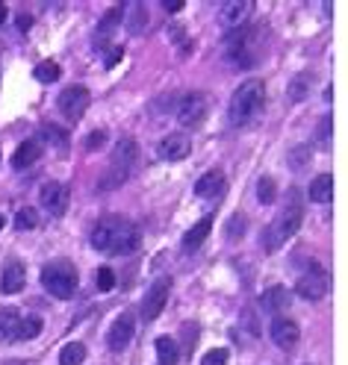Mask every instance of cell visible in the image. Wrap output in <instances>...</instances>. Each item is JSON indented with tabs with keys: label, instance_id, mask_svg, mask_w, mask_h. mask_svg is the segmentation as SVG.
<instances>
[{
	"label": "cell",
	"instance_id": "cell-1",
	"mask_svg": "<svg viewBox=\"0 0 348 365\" xmlns=\"http://www.w3.org/2000/svg\"><path fill=\"white\" fill-rule=\"evenodd\" d=\"M139 242H142L139 227L133 221L121 218V215H107V218H101L92 230V247L101 254H112V256L133 254Z\"/></svg>",
	"mask_w": 348,
	"mask_h": 365
},
{
	"label": "cell",
	"instance_id": "cell-2",
	"mask_svg": "<svg viewBox=\"0 0 348 365\" xmlns=\"http://www.w3.org/2000/svg\"><path fill=\"white\" fill-rule=\"evenodd\" d=\"M263 104H266V86H263V80H245L234 92V97H230V109H227L230 124L234 127L251 124L263 112Z\"/></svg>",
	"mask_w": 348,
	"mask_h": 365
},
{
	"label": "cell",
	"instance_id": "cell-3",
	"mask_svg": "<svg viewBox=\"0 0 348 365\" xmlns=\"http://www.w3.org/2000/svg\"><path fill=\"white\" fill-rule=\"evenodd\" d=\"M42 286L59 301H71L77 292V268L71 262H51L42 268Z\"/></svg>",
	"mask_w": 348,
	"mask_h": 365
},
{
	"label": "cell",
	"instance_id": "cell-4",
	"mask_svg": "<svg viewBox=\"0 0 348 365\" xmlns=\"http://www.w3.org/2000/svg\"><path fill=\"white\" fill-rule=\"evenodd\" d=\"M301 218H304V209L292 197V204L280 212L277 218H275V224L269 227V236H266V247H269V251H277V247L284 245L287 239H292L298 233V227H301Z\"/></svg>",
	"mask_w": 348,
	"mask_h": 365
},
{
	"label": "cell",
	"instance_id": "cell-5",
	"mask_svg": "<svg viewBox=\"0 0 348 365\" xmlns=\"http://www.w3.org/2000/svg\"><path fill=\"white\" fill-rule=\"evenodd\" d=\"M328 286H330V277L319 262H310V268L295 280V292H298V297H304V301H319V297H325Z\"/></svg>",
	"mask_w": 348,
	"mask_h": 365
},
{
	"label": "cell",
	"instance_id": "cell-6",
	"mask_svg": "<svg viewBox=\"0 0 348 365\" xmlns=\"http://www.w3.org/2000/svg\"><path fill=\"white\" fill-rule=\"evenodd\" d=\"M89 104H92V94H89L86 86H68L56 97V106L62 112V118H68V121H80L83 115H86Z\"/></svg>",
	"mask_w": 348,
	"mask_h": 365
},
{
	"label": "cell",
	"instance_id": "cell-7",
	"mask_svg": "<svg viewBox=\"0 0 348 365\" xmlns=\"http://www.w3.org/2000/svg\"><path fill=\"white\" fill-rule=\"evenodd\" d=\"M169 292H172V277L154 280L151 289H148L145 297H142V318L145 321L160 318V312L165 309V304H169Z\"/></svg>",
	"mask_w": 348,
	"mask_h": 365
},
{
	"label": "cell",
	"instance_id": "cell-8",
	"mask_svg": "<svg viewBox=\"0 0 348 365\" xmlns=\"http://www.w3.org/2000/svg\"><path fill=\"white\" fill-rule=\"evenodd\" d=\"M207 112H210V97L204 92H192V94H186L184 101H180L177 121L184 124V127H198V124L207 118Z\"/></svg>",
	"mask_w": 348,
	"mask_h": 365
},
{
	"label": "cell",
	"instance_id": "cell-9",
	"mask_svg": "<svg viewBox=\"0 0 348 365\" xmlns=\"http://www.w3.org/2000/svg\"><path fill=\"white\" fill-rule=\"evenodd\" d=\"M68 201H71L68 186H62V182H56V180H47L44 186L39 189V204L51 212L54 218L65 215V209H68Z\"/></svg>",
	"mask_w": 348,
	"mask_h": 365
},
{
	"label": "cell",
	"instance_id": "cell-10",
	"mask_svg": "<svg viewBox=\"0 0 348 365\" xmlns=\"http://www.w3.org/2000/svg\"><path fill=\"white\" fill-rule=\"evenodd\" d=\"M251 9H254L251 0H227V4L219 6V24L224 30H239L251 15Z\"/></svg>",
	"mask_w": 348,
	"mask_h": 365
},
{
	"label": "cell",
	"instance_id": "cell-11",
	"mask_svg": "<svg viewBox=\"0 0 348 365\" xmlns=\"http://www.w3.org/2000/svg\"><path fill=\"white\" fill-rule=\"evenodd\" d=\"M189 151H192V142H189V136H184V132H172V136H165V139L157 144V156L165 159V162L186 159Z\"/></svg>",
	"mask_w": 348,
	"mask_h": 365
},
{
	"label": "cell",
	"instance_id": "cell-12",
	"mask_svg": "<svg viewBox=\"0 0 348 365\" xmlns=\"http://www.w3.org/2000/svg\"><path fill=\"white\" fill-rule=\"evenodd\" d=\"M301 339V330L292 318H275L272 321V342L280 347V351H292Z\"/></svg>",
	"mask_w": 348,
	"mask_h": 365
},
{
	"label": "cell",
	"instance_id": "cell-13",
	"mask_svg": "<svg viewBox=\"0 0 348 365\" xmlns=\"http://www.w3.org/2000/svg\"><path fill=\"white\" fill-rule=\"evenodd\" d=\"M133 339V315H119V318L112 321L109 333H107V345L109 351H124Z\"/></svg>",
	"mask_w": 348,
	"mask_h": 365
},
{
	"label": "cell",
	"instance_id": "cell-14",
	"mask_svg": "<svg viewBox=\"0 0 348 365\" xmlns=\"http://www.w3.org/2000/svg\"><path fill=\"white\" fill-rule=\"evenodd\" d=\"M27 283V268L21 262H9L4 268V277H0V289H4V295H18Z\"/></svg>",
	"mask_w": 348,
	"mask_h": 365
},
{
	"label": "cell",
	"instance_id": "cell-15",
	"mask_svg": "<svg viewBox=\"0 0 348 365\" xmlns=\"http://www.w3.org/2000/svg\"><path fill=\"white\" fill-rule=\"evenodd\" d=\"M39 156H42V144L36 139L21 142L18 147H15V154H12V168H27V165L39 162Z\"/></svg>",
	"mask_w": 348,
	"mask_h": 365
},
{
	"label": "cell",
	"instance_id": "cell-16",
	"mask_svg": "<svg viewBox=\"0 0 348 365\" xmlns=\"http://www.w3.org/2000/svg\"><path fill=\"white\" fill-rule=\"evenodd\" d=\"M210 230H212V218H210V215H207V218H201V221H198L192 230H189V233L184 236V251L186 254H192V251H198V247H201L204 242H207V236H210Z\"/></svg>",
	"mask_w": 348,
	"mask_h": 365
},
{
	"label": "cell",
	"instance_id": "cell-17",
	"mask_svg": "<svg viewBox=\"0 0 348 365\" xmlns=\"http://www.w3.org/2000/svg\"><path fill=\"white\" fill-rule=\"evenodd\" d=\"M139 156V147L133 139H121L119 144H115V151H112V165H119V168H127L130 171V165L136 162Z\"/></svg>",
	"mask_w": 348,
	"mask_h": 365
},
{
	"label": "cell",
	"instance_id": "cell-18",
	"mask_svg": "<svg viewBox=\"0 0 348 365\" xmlns=\"http://www.w3.org/2000/svg\"><path fill=\"white\" fill-rule=\"evenodd\" d=\"M222 189H224L222 171H207L201 180L195 182V194L198 197H215V194H222Z\"/></svg>",
	"mask_w": 348,
	"mask_h": 365
},
{
	"label": "cell",
	"instance_id": "cell-19",
	"mask_svg": "<svg viewBox=\"0 0 348 365\" xmlns=\"http://www.w3.org/2000/svg\"><path fill=\"white\" fill-rule=\"evenodd\" d=\"M330 197H334V177H330V174H319L316 180L310 182V201L328 204Z\"/></svg>",
	"mask_w": 348,
	"mask_h": 365
},
{
	"label": "cell",
	"instance_id": "cell-20",
	"mask_svg": "<svg viewBox=\"0 0 348 365\" xmlns=\"http://www.w3.org/2000/svg\"><path fill=\"white\" fill-rule=\"evenodd\" d=\"M121 21H124V6H112L109 12H104V18L97 21V36L101 39L112 36V32L121 27Z\"/></svg>",
	"mask_w": 348,
	"mask_h": 365
},
{
	"label": "cell",
	"instance_id": "cell-21",
	"mask_svg": "<svg viewBox=\"0 0 348 365\" xmlns=\"http://www.w3.org/2000/svg\"><path fill=\"white\" fill-rule=\"evenodd\" d=\"M287 307H289V292L284 286H272L266 295H263V309L280 312V309H287Z\"/></svg>",
	"mask_w": 348,
	"mask_h": 365
},
{
	"label": "cell",
	"instance_id": "cell-22",
	"mask_svg": "<svg viewBox=\"0 0 348 365\" xmlns=\"http://www.w3.org/2000/svg\"><path fill=\"white\" fill-rule=\"evenodd\" d=\"M21 324V315L15 307H6V309H0V339H15V330H18Z\"/></svg>",
	"mask_w": 348,
	"mask_h": 365
},
{
	"label": "cell",
	"instance_id": "cell-23",
	"mask_svg": "<svg viewBox=\"0 0 348 365\" xmlns=\"http://www.w3.org/2000/svg\"><path fill=\"white\" fill-rule=\"evenodd\" d=\"M157 359H160V365H177V362H180L177 342H174V339H169V336L157 339Z\"/></svg>",
	"mask_w": 348,
	"mask_h": 365
},
{
	"label": "cell",
	"instance_id": "cell-24",
	"mask_svg": "<svg viewBox=\"0 0 348 365\" xmlns=\"http://www.w3.org/2000/svg\"><path fill=\"white\" fill-rule=\"evenodd\" d=\"M127 168H119V165H109V171L101 177V182H97V189L104 192H112V189H121V182L127 180Z\"/></svg>",
	"mask_w": 348,
	"mask_h": 365
},
{
	"label": "cell",
	"instance_id": "cell-25",
	"mask_svg": "<svg viewBox=\"0 0 348 365\" xmlns=\"http://www.w3.org/2000/svg\"><path fill=\"white\" fill-rule=\"evenodd\" d=\"M83 359H86V345L83 342H68L59 354V365H80Z\"/></svg>",
	"mask_w": 348,
	"mask_h": 365
},
{
	"label": "cell",
	"instance_id": "cell-26",
	"mask_svg": "<svg viewBox=\"0 0 348 365\" xmlns=\"http://www.w3.org/2000/svg\"><path fill=\"white\" fill-rule=\"evenodd\" d=\"M32 77H36L39 82H56L59 77H62V68L54 62V59H44V62H39L36 65V71H32Z\"/></svg>",
	"mask_w": 348,
	"mask_h": 365
},
{
	"label": "cell",
	"instance_id": "cell-27",
	"mask_svg": "<svg viewBox=\"0 0 348 365\" xmlns=\"http://www.w3.org/2000/svg\"><path fill=\"white\" fill-rule=\"evenodd\" d=\"M42 333V321L39 318H27L18 324V330H15V339L12 342H27V339H36Z\"/></svg>",
	"mask_w": 348,
	"mask_h": 365
},
{
	"label": "cell",
	"instance_id": "cell-28",
	"mask_svg": "<svg viewBox=\"0 0 348 365\" xmlns=\"http://www.w3.org/2000/svg\"><path fill=\"white\" fill-rule=\"evenodd\" d=\"M127 9H130V32H142V27L148 24V9L142 6V4H127Z\"/></svg>",
	"mask_w": 348,
	"mask_h": 365
},
{
	"label": "cell",
	"instance_id": "cell-29",
	"mask_svg": "<svg viewBox=\"0 0 348 365\" xmlns=\"http://www.w3.org/2000/svg\"><path fill=\"white\" fill-rule=\"evenodd\" d=\"M275 194H277L275 180H272V177H260V182H257V201H260V204H272Z\"/></svg>",
	"mask_w": 348,
	"mask_h": 365
},
{
	"label": "cell",
	"instance_id": "cell-30",
	"mask_svg": "<svg viewBox=\"0 0 348 365\" xmlns=\"http://www.w3.org/2000/svg\"><path fill=\"white\" fill-rule=\"evenodd\" d=\"M307 86H310V77L307 74H298L292 80V86H289V97H292V104H301L304 97H307Z\"/></svg>",
	"mask_w": 348,
	"mask_h": 365
},
{
	"label": "cell",
	"instance_id": "cell-31",
	"mask_svg": "<svg viewBox=\"0 0 348 365\" xmlns=\"http://www.w3.org/2000/svg\"><path fill=\"white\" fill-rule=\"evenodd\" d=\"M95 286H97V292H112L115 289V274H112V268H97V274H95Z\"/></svg>",
	"mask_w": 348,
	"mask_h": 365
},
{
	"label": "cell",
	"instance_id": "cell-32",
	"mask_svg": "<svg viewBox=\"0 0 348 365\" xmlns=\"http://www.w3.org/2000/svg\"><path fill=\"white\" fill-rule=\"evenodd\" d=\"M36 209H18V215H15V230H32L36 227Z\"/></svg>",
	"mask_w": 348,
	"mask_h": 365
},
{
	"label": "cell",
	"instance_id": "cell-33",
	"mask_svg": "<svg viewBox=\"0 0 348 365\" xmlns=\"http://www.w3.org/2000/svg\"><path fill=\"white\" fill-rule=\"evenodd\" d=\"M227 359H230V354L224 351V347H212V351L204 354L201 365H227Z\"/></svg>",
	"mask_w": 348,
	"mask_h": 365
},
{
	"label": "cell",
	"instance_id": "cell-34",
	"mask_svg": "<svg viewBox=\"0 0 348 365\" xmlns=\"http://www.w3.org/2000/svg\"><path fill=\"white\" fill-rule=\"evenodd\" d=\"M104 144H107V132L104 130H92L86 136V151H101Z\"/></svg>",
	"mask_w": 348,
	"mask_h": 365
},
{
	"label": "cell",
	"instance_id": "cell-35",
	"mask_svg": "<svg viewBox=\"0 0 348 365\" xmlns=\"http://www.w3.org/2000/svg\"><path fill=\"white\" fill-rule=\"evenodd\" d=\"M242 233H245V215H234L230 224H227V239H236Z\"/></svg>",
	"mask_w": 348,
	"mask_h": 365
},
{
	"label": "cell",
	"instance_id": "cell-36",
	"mask_svg": "<svg viewBox=\"0 0 348 365\" xmlns=\"http://www.w3.org/2000/svg\"><path fill=\"white\" fill-rule=\"evenodd\" d=\"M186 6V0H162V9L165 12H180Z\"/></svg>",
	"mask_w": 348,
	"mask_h": 365
},
{
	"label": "cell",
	"instance_id": "cell-37",
	"mask_svg": "<svg viewBox=\"0 0 348 365\" xmlns=\"http://www.w3.org/2000/svg\"><path fill=\"white\" fill-rule=\"evenodd\" d=\"M109 54H112V56L107 59V68H112V65H115V62H119V59L124 56V51H121V47H112V51H109Z\"/></svg>",
	"mask_w": 348,
	"mask_h": 365
},
{
	"label": "cell",
	"instance_id": "cell-38",
	"mask_svg": "<svg viewBox=\"0 0 348 365\" xmlns=\"http://www.w3.org/2000/svg\"><path fill=\"white\" fill-rule=\"evenodd\" d=\"M30 27H32V18H30V15H18V30L27 32Z\"/></svg>",
	"mask_w": 348,
	"mask_h": 365
},
{
	"label": "cell",
	"instance_id": "cell-39",
	"mask_svg": "<svg viewBox=\"0 0 348 365\" xmlns=\"http://www.w3.org/2000/svg\"><path fill=\"white\" fill-rule=\"evenodd\" d=\"M4 21H6V6L0 4V24H4Z\"/></svg>",
	"mask_w": 348,
	"mask_h": 365
},
{
	"label": "cell",
	"instance_id": "cell-40",
	"mask_svg": "<svg viewBox=\"0 0 348 365\" xmlns=\"http://www.w3.org/2000/svg\"><path fill=\"white\" fill-rule=\"evenodd\" d=\"M0 230H4V215H0Z\"/></svg>",
	"mask_w": 348,
	"mask_h": 365
}]
</instances>
